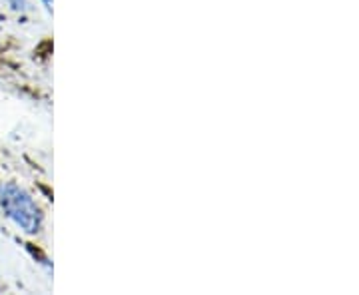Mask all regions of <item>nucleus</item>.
<instances>
[{"instance_id": "3", "label": "nucleus", "mask_w": 359, "mask_h": 295, "mask_svg": "<svg viewBox=\"0 0 359 295\" xmlns=\"http://www.w3.org/2000/svg\"><path fill=\"white\" fill-rule=\"evenodd\" d=\"M42 4H44V8H46V13L52 14V0H42Z\"/></svg>"}, {"instance_id": "2", "label": "nucleus", "mask_w": 359, "mask_h": 295, "mask_svg": "<svg viewBox=\"0 0 359 295\" xmlns=\"http://www.w3.org/2000/svg\"><path fill=\"white\" fill-rule=\"evenodd\" d=\"M11 8H13L14 13H20V14H25V13H30V0H4Z\"/></svg>"}, {"instance_id": "1", "label": "nucleus", "mask_w": 359, "mask_h": 295, "mask_svg": "<svg viewBox=\"0 0 359 295\" xmlns=\"http://www.w3.org/2000/svg\"><path fill=\"white\" fill-rule=\"evenodd\" d=\"M0 210L14 226L28 235H34L42 230V210L34 198L16 181L0 184Z\"/></svg>"}]
</instances>
